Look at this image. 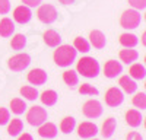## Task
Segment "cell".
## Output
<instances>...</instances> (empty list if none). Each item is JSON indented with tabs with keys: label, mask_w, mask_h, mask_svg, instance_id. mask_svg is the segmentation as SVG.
<instances>
[{
	"label": "cell",
	"mask_w": 146,
	"mask_h": 140,
	"mask_svg": "<svg viewBox=\"0 0 146 140\" xmlns=\"http://www.w3.org/2000/svg\"><path fill=\"white\" fill-rule=\"evenodd\" d=\"M9 120H10V114H9V111H7L6 108H3V107H0V125L7 124Z\"/></svg>",
	"instance_id": "d6a6232c"
},
{
	"label": "cell",
	"mask_w": 146,
	"mask_h": 140,
	"mask_svg": "<svg viewBox=\"0 0 146 140\" xmlns=\"http://www.w3.org/2000/svg\"><path fill=\"white\" fill-rule=\"evenodd\" d=\"M21 95L23 98L29 99V101H34V99L38 98V90L32 86H22L21 88Z\"/></svg>",
	"instance_id": "f546056e"
},
{
	"label": "cell",
	"mask_w": 146,
	"mask_h": 140,
	"mask_svg": "<svg viewBox=\"0 0 146 140\" xmlns=\"http://www.w3.org/2000/svg\"><path fill=\"white\" fill-rule=\"evenodd\" d=\"M63 80H64V83L70 88H75L78 85V73L76 72H73V70H66V72L63 73Z\"/></svg>",
	"instance_id": "4316f807"
},
{
	"label": "cell",
	"mask_w": 146,
	"mask_h": 140,
	"mask_svg": "<svg viewBox=\"0 0 146 140\" xmlns=\"http://www.w3.org/2000/svg\"><path fill=\"white\" fill-rule=\"evenodd\" d=\"M96 133H98V127H96L94 123H80L79 127H78V134L79 137L82 139H89V137H94Z\"/></svg>",
	"instance_id": "9c48e42d"
},
{
	"label": "cell",
	"mask_w": 146,
	"mask_h": 140,
	"mask_svg": "<svg viewBox=\"0 0 146 140\" xmlns=\"http://www.w3.org/2000/svg\"><path fill=\"white\" fill-rule=\"evenodd\" d=\"M44 38V42L48 45V47H57L60 45V42H62V37H60V34L54 29H47L42 35Z\"/></svg>",
	"instance_id": "5bb4252c"
},
{
	"label": "cell",
	"mask_w": 146,
	"mask_h": 140,
	"mask_svg": "<svg viewBox=\"0 0 146 140\" xmlns=\"http://www.w3.org/2000/svg\"><path fill=\"white\" fill-rule=\"evenodd\" d=\"M60 3H63V5H70V3H73L75 0H58Z\"/></svg>",
	"instance_id": "f35d334b"
},
{
	"label": "cell",
	"mask_w": 146,
	"mask_h": 140,
	"mask_svg": "<svg viewBox=\"0 0 146 140\" xmlns=\"http://www.w3.org/2000/svg\"><path fill=\"white\" fill-rule=\"evenodd\" d=\"M10 10V3L9 0H0V15H6Z\"/></svg>",
	"instance_id": "836d02e7"
},
{
	"label": "cell",
	"mask_w": 146,
	"mask_h": 140,
	"mask_svg": "<svg viewBox=\"0 0 146 140\" xmlns=\"http://www.w3.org/2000/svg\"><path fill=\"white\" fill-rule=\"evenodd\" d=\"M53 58L57 66L67 67L76 60V50L72 45H57V50H54Z\"/></svg>",
	"instance_id": "6da1fadb"
},
{
	"label": "cell",
	"mask_w": 146,
	"mask_h": 140,
	"mask_svg": "<svg viewBox=\"0 0 146 140\" xmlns=\"http://www.w3.org/2000/svg\"><path fill=\"white\" fill-rule=\"evenodd\" d=\"M118 85L121 86V89H123L126 93H135L136 89H137L136 82L129 76H121L120 80H118Z\"/></svg>",
	"instance_id": "d6986e66"
},
{
	"label": "cell",
	"mask_w": 146,
	"mask_h": 140,
	"mask_svg": "<svg viewBox=\"0 0 146 140\" xmlns=\"http://www.w3.org/2000/svg\"><path fill=\"white\" fill-rule=\"evenodd\" d=\"M89 40H91V44L94 45V48H104L105 44H107V38H105V35L101 32V31H91L89 34Z\"/></svg>",
	"instance_id": "9a60e30c"
},
{
	"label": "cell",
	"mask_w": 146,
	"mask_h": 140,
	"mask_svg": "<svg viewBox=\"0 0 146 140\" xmlns=\"http://www.w3.org/2000/svg\"><path fill=\"white\" fill-rule=\"evenodd\" d=\"M126 123L130 127H139L143 123V117L137 110H129L126 112Z\"/></svg>",
	"instance_id": "e0dca14e"
},
{
	"label": "cell",
	"mask_w": 146,
	"mask_h": 140,
	"mask_svg": "<svg viewBox=\"0 0 146 140\" xmlns=\"http://www.w3.org/2000/svg\"><path fill=\"white\" fill-rule=\"evenodd\" d=\"M29 63H31V57L23 53V54H16L13 57H10L7 66L13 72H22L23 69H27L29 66Z\"/></svg>",
	"instance_id": "8992f818"
},
{
	"label": "cell",
	"mask_w": 146,
	"mask_h": 140,
	"mask_svg": "<svg viewBox=\"0 0 146 140\" xmlns=\"http://www.w3.org/2000/svg\"><path fill=\"white\" fill-rule=\"evenodd\" d=\"M76 127V120L73 118V117H64V118L62 120V123H60V130H62V133L67 134V133H72L73 130H75Z\"/></svg>",
	"instance_id": "603a6c76"
},
{
	"label": "cell",
	"mask_w": 146,
	"mask_h": 140,
	"mask_svg": "<svg viewBox=\"0 0 146 140\" xmlns=\"http://www.w3.org/2000/svg\"><path fill=\"white\" fill-rule=\"evenodd\" d=\"M118 57H120V60L123 61V63H126V64H130V63H133V61H136V60H137L139 53H137L136 50L126 48V50H121V51H120Z\"/></svg>",
	"instance_id": "ffe728a7"
},
{
	"label": "cell",
	"mask_w": 146,
	"mask_h": 140,
	"mask_svg": "<svg viewBox=\"0 0 146 140\" xmlns=\"http://www.w3.org/2000/svg\"><path fill=\"white\" fill-rule=\"evenodd\" d=\"M129 73H130V77L131 79H143L145 77V66L143 64H133L129 70Z\"/></svg>",
	"instance_id": "83f0119b"
},
{
	"label": "cell",
	"mask_w": 146,
	"mask_h": 140,
	"mask_svg": "<svg viewBox=\"0 0 146 140\" xmlns=\"http://www.w3.org/2000/svg\"><path fill=\"white\" fill-rule=\"evenodd\" d=\"M142 22V16L137 10L135 9H129V10H124L123 15L120 18V25L123 26L124 29H135L140 25Z\"/></svg>",
	"instance_id": "3957f363"
},
{
	"label": "cell",
	"mask_w": 146,
	"mask_h": 140,
	"mask_svg": "<svg viewBox=\"0 0 146 140\" xmlns=\"http://www.w3.org/2000/svg\"><path fill=\"white\" fill-rule=\"evenodd\" d=\"M10 110L13 114L19 115V114H23V111L27 110V105H25V101L21 99V98H13L10 101Z\"/></svg>",
	"instance_id": "cb8c5ba5"
},
{
	"label": "cell",
	"mask_w": 146,
	"mask_h": 140,
	"mask_svg": "<svg viewBox=\"0 0 146 140\" xmlns=\"http://www.w3.org/2000/svg\"><path fill=\"white\" fill-rule=\"evenodd\" d=\"M22 130H23V123L19 118H13L7 125V133L10 136H18Z\"/></svg>",
	"instance_id": "d4e9b609"
},
{
	"label": "cell",
	"mask_w": 146,
	"mask_h": 140,
	"mask_svg": "<svg viewBox=\"0 0 146 140\" xmlns=\"http://www.w3.org/2000/svg\"><path fill=\"white\" fill-rule=\"evenodd\" d=\"M18 140H34V139H32V136H31V134L23 133V134H21V136L18 137Z\"/></svg>",
	"instance_id": "74e56055"
},
{
	"label": "cell",
	"mask_w": 146,
	"mask_h": 140,
	"mask_svg": "<svg viewBox=\"0 0 146 140\" xmlns=\"http://www.w3.org/2000/svg\"><path fill=\"white\" fill-rule=\"evenodd\" d=\"M124 101V95L118 88H110L105 92V104L108 107H118Z\"/></svg>",
	"instance_id": "ba28073f"
},
{
	"label": "cell",
	"mask_w": 146,
	"mask_h": 140,
	"mask_svg": "<svg viewBox=\"0 0 146 140\" xmlns=\"http://www.w3.org/2000/svg\"><path fill=\"white\" fill-rule=\"evenodd\" d=\"M73 47H75L76 51H80V53H88V51L91 50L89 42L85 40V38H82V37H78V38L75 40V42H73Z\"/></svg>",
	"instance_id": "f1b7e54d"
},
{
	"label": "cell",
	"mask_w": 146,
	"mask_h": 140,
	"mask_svg": "<svg viewBox=\"0 0 146 140\" xmlns=\"http://www.w3.org/2000/svg\"><path fill=\"white\" fill-rule=\"evenodd\" d=\"M82 112H83L85 117H88V118H98L102 114V105L96 99H89L83 104Z\"/></svg>",
	"instance_id": "5b68a950"
},
{
	"label": "cell",
	"mask_w": 146,
	"mask_h": 140,
	"mask_svg": "<svg viewBox=\"0 0 146 140\" xmlns=\"http://www.w3.org/2000/svg\"><path fill=\"white\" fill-rule=\"evenodd\" d=\"M31 10L28 6L22 5V6H18L15 10H13V19L18 22V23H28L31 20Z\"/></svg>",
	"instance_id": "8fae6325"
},
{
	"label": "cell",
	"mask_w": 146,
	"mask_h": 140,
	"mask_svg": "<svg viewBox=\"0 0 146 140\" xmlns=\"http://www.w3.org/2000/svg\"><path fill=\"white\" fill-rule=\"evenodd\" d=\"M121 72H123V67H121V64L115 60H108L104 66V75L105 77L108 79H114L117 77Z\"/></svg>",
	"instance_id": "30bf717a"
},
{
	"label": "cell",
	"mask_w": 146,
	"mask_h": 140,
	"mask_svg": "<svg viewBox=\"0 0 146 140\" xmlns=\"http://www.w3.org/2000/svg\"><path fill=\"white\" fill-rule=\"evenodd\" d=\"M40 128H38V134L41 136V137H45V139H53V137H56L57 136V127H56V124H53V123H42L41 125H38Z\"/></svg>",
	"instance_id": "4fadbf2b"
},
{
	"label": "cell",
	"mask_w": 146,
	"mask_h": 140,
	"mask_svg": "<svg viewBox=\"0 0 146 140\" xmlns=\"http://www.w3.org/2000/svg\"><path fill=\"white\" fill-rule=\"evenodd\" d=\"M133 105H135L136 108H140V110H145L146 108V95L143 92L140 93H136L135 96H133Z\"/></svg>",
	"instance_id": "4dcf8cb0"
},
{
	"label": "cell",
	"mask_w": 146,
	"mask_h": 140,
	"mask_svg": "<svg viewBox=\"0 0 146 140\" xmlns=\"http://www.w3.org/2000/svg\"><path fill=\"white\" fill-rule=\"evenodd\" d=\"M27 45V37L23 34H16L10 41V47L13 50H23Z\"/></svg>",
	"instance_id": "484cf974"
},
{
	"label": "cell",
	"mask_w": 146,
	"mask_h": 140,
	"mask_svg": "<svg viewBox=\"0 0 146 140\" xmlns=\"http://www.w3.org/2000/svg\"><path fill=\"white\" fill-rule=\"evenodd\" d=\"M22 3L28 7H35V6H40L41 0H22Z\"/></svg>",
	"instance_id": "8d00e7d4"
},
{
	"label": "cell",
	"mask_w": 146,
	"mask_h": 140,
	"mask_svg": "<svg viewBox=\"0 0 146 140\" xmlns=\"http://www.w3.org/2000/svg\"><path fill=\"white\" fill-rule=\"evenodd\" d=\"M95 140H96V139H95Z\"/></svg>",
	"instance_id": "ab89813d"
},
{
	"label": "cell",
	"mask_w": 146,
	"mask_h": 140,
	"mask_svg": "<svg viewBox=\"0 0 146 140\" xmlns=\"http://www.w3.org/2000/svg\"><path fill=\"white\" fill-rule=\"evenodd\" d=\"M126 140H143V137L137 133V131H130L126 137Z\"/></svg>",
	"instance_id": "d590c367"
},
{
	"label": "cell",
	"mask_w": 146,
	"mask_h": 140,
	"mask_svg": "<svg viewBox=\"0 0 146 140\" xmlns=\"http://www.w3.org/2000/svg\"><path fill=\"white\" fill-rule=\"evenodd\" d=\"M13 32H15V23L9 18H3L0 20V37H3V38L12 37Z\"/></svg>",
	"instance_id": "2e32d148"
},
{
	"label": "cell",
	"mask_w": 146,
	"mask_h": 140,
	"mask_svg": "<svg viewBox=\"0 0 146 140\" xmlns=\"http://www.w3.org/2000/svg\"><path fill=\"white\" fill-rule=\"evenodd\" d=\"M76 70L85 77H96L100 73V63L94 57H82L78 61Z\"/></svg>",
	"instance_id": "7a4b0ae2"
},
{
	"label": "cell",
	"mask_w": 146,
	"mask_h": 140,
	"mask_svg": "<svg viewBox=\"0 0 146 140\" xmlns=\"http://www.w3.org/2000/svg\"><path fill=\"white\" fill-rule=\"evenodd\" d=\"M36 16L42 23H53L57 19V10L53 5H42L38 7Z\"/></svg>",
	"instance_id": "52a82bcc"
},
{
	"label": "cell",
	"mask_w": 146,
	"mask_h": 140,
	"mask_svg": "<svg viewBox=\"0 0 146 140\" xmlns=\"http://www.w3.org/2000/svg\"><path fill=\"white\" fill-rule=\"evenodd\" d=\"M115 127H117V121L115 118H113V117H110V118H107L104 123H102V128H101V134L102 137L108 139L111 137L115 131Z\"/></svg>",
	"instance_id": "ac0fdd59"
},
{
	"label": "cell",
	"mask_w": 146,
	"mask_h": 140,
	"mask_svg": "<svg viewBox=\"0 0 146 140\" xmlns=\"http://www.w3.org/2000/svg\"><path fill=\"white\" fill-rule=\"evenodd\" d=\"M79 92L82 95H98V89L91 86L89 83H82L79 86Z\"/></svg>",
	"instance_id": "1f68e13d"
},
{
	"label": "cell",
	"mask_w": 146,
	"mask_h": 140,
	"mask_svg": "<svg viewBox=\"0 0 146 140\" xmlns=\"http://www.w3.org/2000/svg\"><path fill=\"white\" fill-rule=\"evenodd\" d=\"M118 41H120V44L123 47H126V48H133V47L139 42L137 37H136V35H133V34H121Z\"/></svg>",
	"instance_id": "44dd1931"
},
{
	"label": "cell",
	"mask_w": 146,
	"mask_h": 140,
	"mask_svg": "<svg viewBox=\"0 0 146 140\" xmlns=\"http://www.w3.org/2000/svg\"><path fill=\"white\" fill-rule=\"evenodd\" d=\"M27 79L32 85H44L47 82V73L42 69H32L27 75Z\"/></svg>",
	"instance_id": "7c38bea8"
},
{
	"label": "cell",
	"mask_w": 146,
	"mask_h": 140,
	"mask_svg": "<svg viewBox=\"0 0 146 140\" xmlns=\"http://www.w3.org/2000/svg\"><path fill=\"white\" fill-rule=\"evenodd\" d=\"M41 102L44 104V105H47V107H51V105H54L56 102H57V93L54 92V90H51V89H47V90H44L42 93H41Z\"/></svg>",
	"instance_id": "7402d4cb"
},
{
	"label": "cell",
	"mask_w": 146,
	"mask_h": 140,
	"mask_svg": "<svg viewBox=\"0 0 146 140\" xmlns=\"http://www.w3.org/2000/svg\"><path fill=\"white\" fill-rule=\"evenodd\" d=\"M47 110L40 107V105H34V107H31L27 112V121L31 124V125H35V127H38L41 125L42 123L47 121Z\"/></svg>",
	"instance_id": "277c9868"
},
{
	"label": "cell",
	"mask_w": 146,
	"mask_h": 140,
	"mask_svg": "<svg viewBox=\"0 0 146 140\" xmlns=\"http://www.w3.org/2000/svg\"><path fill=\"white\" fill-rule=\"evenodd\" d=\"M129 3H130L131 7H135V9H145L146 0H129Z\"/></svg>",
	"instance_id": "e575fe53"
}]
</instances>
